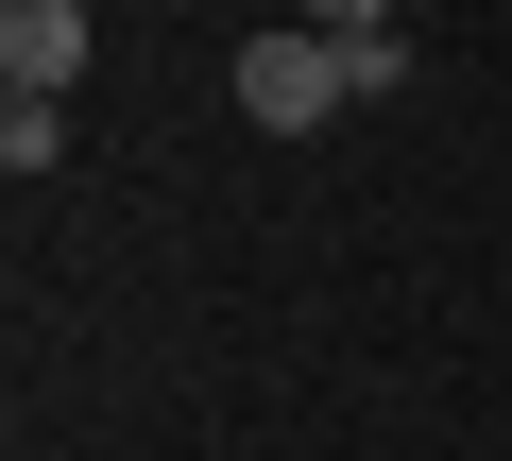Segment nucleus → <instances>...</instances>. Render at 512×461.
<instances>
[{"label":"nucleus","mask_w":512,"mask_h":461,"mask_svg":"<svg viewBox=\"0 0 512 461\" xmlns=\"http://www.w3.org/2000/svg\"><path fill=\"white\" fill-rule=\"evenodd\" d=\"M359 86H342V52H325V18H291V35H239V120L256 137H325Z\"/></svg>","instance_id":"obj_1"},{"label":"nucleus","mask_w":512,"mask_h":461,"mask_svg":"<svg viewBox=\"0 0 512 461\" xmlns=\"http://www.w3.org/2000/svg\"><path fill=\"white\" fill-rule=\"evenodd\" d=\"M69 69H86V0H18V18H0V86L69 103Z\"/></svg>","instance_id":"obj_2"},{"label":"nucleus","mask_w":512,"mask_h":461,"mask_svg":"<svg viewBox=\"0 0 512 461\" xmlns=\"http://www.w3.org/2000/svg\"><path fill=\"white\" fill-rule=\"evenodd\" d=\"M325 52H342V86H359V103H376V86H410V35L376 18V0H359V18H325Z\"/></svg>","instance_id":"obj_3"},{"label":"nucleus","mask_w":512,"mask_h":461,"mask_svg":"<svg viewBox=\"0 0 512 461\" xmlns=\"http://www.w3.org/2000/svg\"><path fill=\"white\" fill-rule=\"evenodd\" d=\"M52 154H69V103H0V171H18V188H35Z\"/></svg>","instance_id":"obj_4"}]
</instances>
